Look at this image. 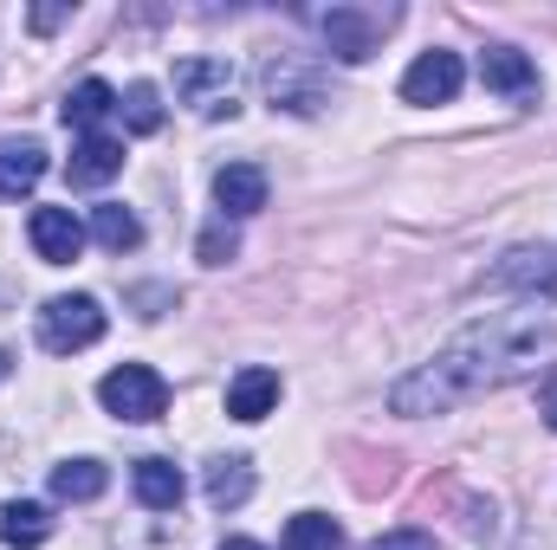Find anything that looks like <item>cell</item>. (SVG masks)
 Instances as JSON below:
<instances>
[{"label":"cell","instance_id":"17","mask_svg":"<svg viewBox=\"0 0 557 550\" xmlns=\"http://www.w3.org/2000/svg\"><path fill=\"white\" fill-rule=\"evenodd\" d=\"M104 117H117V91H111L104 78L72 85V98H65V124H72V130H85V137H98V124H104Z\"/></svg>","mask_w":557,"mask_h":550},{"label":"cell","instance_id":"12","mask_svg":"<svg viewBox=\"0 0 557 550\" xmlns=\"http://www.w3.org/2000/svg\"><path fill=\"white\" fill-rule=\"evenodd\" d=\"M273 409H278V370L247 363V370L227 383V414H234V421H267Z\"/></svg>","mask_w":557,"mask_h":550},{"label":"cell","instance_id":"8","mask_svg":"<svg viewBox=\"0 0 557 550\" xmlns=\"http://www.w3.org/2000/svg\"><path fill=\"white\" fill-rule=\"evenodd\" d=\"M460 85H467V65H460V52H421L416 65L403 72V104H454L460 98Z\"/></svg>","mask_w":557,"mask_h":550},{"label":"cell","instance_id":"3","mask_svg":"<svg viewBox=\"0 0 557 550\" xmlns=\"http://www.w3.org/2000/svg\"><path fill=\"white\" fill-rule=\"evenodd\" d=\"M389 26H396L389 7H324V13H318V33H324L331 59H344V65H363V59L383 46Z\"/></svg>","mask_w":557,"mask_h":550},{"label":"cell","instance_id":"13","mask_svg":"<svg viewBox=\"0 0 557 550\" xmlns=\"http://www.w3.org/2000/svg\"><path fill=\"white\" fill-rule=\"evenodd\" d=\"M124 168V142L117 137H78V149H72V162H65V175H72V188H104L111 175Z\"/></svg>","mask_w":557,"mask_h":550},{"label":"cell","instance_id":"21","mask_svg":"<svg viewBox=\"0 0 557 550\" xmlns=\"http://www.w3.org/2000/svg\"><path fill=\"white\" fill-rule=\"evenodd\" d=\"M278 550H344V532H337V518H324V512H298V518L285 525Z\"/></svg>","mask_w":557,"mask_h":550},{"label":"cell","instance_id":"11","mask_svg":"<svg viewBox=\"0 0 557 550\" xmlns=\"http://www.w3.org/2000/svg\"><path fill=\"white\" fill-rule=\"evenodd\" d=\"M214 208H221V221L260 214V208H267V168H260V162H227V168L214 175Z\"/></svg>","mask_w":557,"mask_h":550},{"label":"cell","instance_id":"9","mask_svg":"<svg viewBox=\"0 0 557 550\" xmlns=\"http://www.w3.org/2000/svg\"><path fill=\"white\" fill-rule=\"evenodd\" d=\"M480 78L486 91H499L506 104H539V65L519 46H486L480 52Z\"/></svg>","mask_w":557,"mask_h":550},{"label":"cell","instance_id":"24","mask_svg":"<svg viewBox=\"0 0 557 550\" xmlns=\"http://www.w3.org/2000/svg\"><path fill=\"white\" fill-rule=\"evenodd\" d=\"M370 550H434V538H428V532H416V525H403V532H383Z\"/></svg>","mask_w":557,"mask_h":550},{"label":"cell","instance_id":"25","mask_svg":"<svg viewBox=\"0 0 557 550\" xmlns=\"http://www.w3.org/2000/svg\"><path fill=\"white\" fill-rule=\"evenodd\" d=\"M65 20H72V7H33V33H52Z\"/></svg>","mask_w":557,"mask_h":550},{"label":"cell","instance_id":"18","mask_svg":"<svg viewBox=\"0 0 557 550\" xmlns=\"http://www.w3.org/2000/svg\"><path fill=\"white\" fill-rule=\"evenodd\" d=\"M0 538L13 550H39L52 538V518H46V505H33V499H7L0 505Z\"/></svg>","mask_w":557,"mask_h":550},{"label":"cell","instance_id":"28","mask_svg":"<svg viewBox=\"0 0 557 550\" xmlns=\"http://www.w3.org/2000/svg\"><path fill=\"white\" fill-rule=\"evenodd\" d=\"M7 376H13V357H7V350H0V383H7Z\"/></svg>","mask_w":557,"mask_h":550},{"label":"cell","instance_id":"23","mask_svg":"<svg viewBox=\"0 0 557 550\" xmlns=\"http://www.w3.org/2000/svg\"><path fill=\"white\" fill-rule=\"evenodd\" d=\"M234 253H240V240H234V227H227V221H214V227L201 234V266H227Z\"/></svg>","mask_w":557,"mask_h":550},{"label":"cell","instance_id":"6","mask_svg":"<svg viewBox=\"0 0 557 550\" xmlns=\"http://www.w3.org/2000/svg\"><path fill=\"white\" fill-rule=\"evenodd\" d=\"M175 98L195 117H234V65L227 59H182L175 65Z\"/></svg>","mask_w":557,"mask_h":550},{"label":"cell","instance_id":"16","mask_svg":"<svg viewBox=\"0 0 557 550\" xmlns=\"http://www.w3.org/2000/svg\"><path fill=\"white\" fill-rule=\"evenodd\" d=\"M131 486H137V499L149 505V512H175V505H182V492H188L175 460H137Z\"/></svg>","mask_w":557,"mask_h":550},{"label":"cell","instance_id":"4","mask_svg":"<svg viewBox=\"0 0 557 550\" xmlns=\"http://www.w3.org/2000/svg\"><path fill=\"white\" fill-rule=\"evenodd\" d=\"M98 402H104V414H117V421H156V414L169 409V383L149 363H124V370H111L98 383Z\"/></svg>","mask_w":557,"mask_h":550},{"label":"cell","instance_id":"27","mask_svg":"<svg viewBox=\"0 0 557 550\" xmlns=\"http://www.w3.org/2000/svg\"><path fill=\"white\" fill-rule=\"evenodd\" d=\"M221 550H267V545H253V538H227Z\"/></svg>","mask_w":557,"mask_h":550},{"label":"cell","instance_id":"14","mask_svg":"<svg viewBox=\"0 0 557 550\" xmlns=\"http://www.w3.org/2000/svg\"><path fill=\"white\" fill-rule=\"evenodd\" d=\"M39 175H46V149H39V142L33 137L26 142H0V195H7V201L33 195Z\"/></svg>","mask_w":557,"mask_h":550},{"label":"cell","instance_id":"19","mask_svg":"<svg viewBox=\"0 0 557 550\" xmlns=\"http://www.w3.org/2000/svg\"><path fill=\"white\" fill-rule=\"evenodd\" d=\"M104 486H111V473L98 460H59L52 466V499H65V505H91Z\"/></svg>","mask_w":557,"mask_h":550},{"label":"cell","instance_id":"7","mask_svg":"<svg viewBox=\"0 0 557 550\" xmlns=\"http://www.w3.org/2000/svg\"><path fill=\"white\" fill-rule=\"evenodd\" d=\"M486 291H525V298H552L557 291V253L552 247H512L493 273L480 278Z\"/></svg>","mask_w":557,"mask_h":550},{"label":"cell","instance_id":"22","mask_svg":"<svg viewBox=\"0 0 557 550\" xmlns=\"http://www.w3.org/2000/svg\"><path fill=\"white\" fill-rule=\"evenodd\" d=\"M117 111H124V130H131V137H156V130H162V91H156V85H131V91L117 98Z\"/></svg>","mask_w":557,"mask_h":550},{"label":"cell","instance_id":"26","mask_svg":"<svg viewBox=\"0 0 557 550\" xmlns=\"http://www.w3.org/2000/svg\"><path fill=\"white\" fill-rule=\"evenodd\" d=\"M539 409H545V421H552V434H557V376L545 383V396H539Z\"/></svg>","mask_w":557,"mask_h":550},{"label":"cell","instance_id":"1","mask_svg":"<svg viewBox=\"0 0 557 550\" xmlns=\"http://www.w3.org/2000/svg\"><path fill=\"white\" fill-rule=\"evenodd\" d=\"M557 357V317L552 311H493L447 337L421 370H409L389 389V409L421 421V414H454L460 402H480L506 383L539 376Z\"/></svg>","mask_w":557,"mask_h":550},{"label":"cell","instance_id":"5","mask_svg":"<svg viewBox=\"0 0 557 550\" xmlns=\"http://www.w3.org/2000/svg\"><path fill=\"white\" fill-rule=\"evenodd\" d=\"M260 85H267L273 111H292V117H318V111L331 104V98H324V72H318L311 59H292V52H278V59H267Z\"/></svg>","mask_w":557,"mask_h":550},{"label":"cell","instance_id":"2","mask_svg":"<svg viewBox=\"0 0 557 550\" xmlns=\"http://www.w3.org/2000/svg\"><path fill=\"white\" fill-rule=\"evenodd\" d=\"M104 337V304L91 291H72V298H46L39 304V343L52 357H72V350H91Z\"/></svg>","mask_w":557,"mask_h":550},{"label":"cell","instance_id":"10","mask_svg":"<svg viewBox=\"0 0 557 550\" xmlns=\"http://www.w3.org/2000/svg\"><path fill=\"white\" fill-rule=\"evenodd\" d=\"M26 240H33V253H39L46 266H72L78 247H85V221H78L72 208H33Z\"/></svg>","mask_w":557,"mask_h":550},{"label":"cell","instance_id":"15","mask_svg":"<svg viewBox=\"0 0 557 550\" xmlns=\"http://www.w3.org/2000/svg\"><path fill=\"white\" fill-rule=\"evenodd\" d=\"M247 499H253V460H247V453L214 460V466H208V505H214V512H234V505H247Z\"/></svg>","mask_w":557,"mask_h":550},{"label":"cell","instance_id":"20","mask_svg":"<svg viewBox=\"0 0 557 550\" xmlns=\"http://www.w3.org/2000/svg\"><path fill=\"white\" fill-rule=\"evenodd\" d=\"M91 234H98L104 253H137L143 247V221L124 208V201H104V208L91 214Z\"/></svg>","mask_w":557,"mask_h":550}]
</instances>
